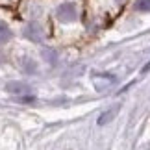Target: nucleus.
Returning a JSON list of instances; mask_svg holds the SVG:
<instances>
[{"instance_id": "obj_1", "label": "nucleus", "mask_w": 150, "mask_h": 150, "mask_svg": "<svg viewBox=\"0 0 150 150\" xmlns=\"http://www.w3.org/2000/svg\"><path fill=\"white\" fill-rule=\"evenodd\" d=\"M56 15H57V19H59L61 22H72L78 17V9H76L74 4L67 2V4H61L59 8L56 9Z\"/></svg>"}, {"instance_id": "obj_2", "label": "nucleus", "mask_w": 150, "mask_h": 150, "mask_svg": "<svg viewBox=\"0 0 150 150\" xmlns=\"http://www.w3.org/2000/svg\"><path fill=\"white\" fill-rule=\"evenodd\" d=\"M6 91L11 93V95L21 96V95H28V93H30V87L24 85V83H19V82H11V83L6 85Z\"/></svg>"}, {"instance_id": "obj_3", "label": "nucleus", "mask_w": 150, "mask_h": 150, "mask_svg": "<svg viewBox=\"0 0 150 150\" xmlns=\"http://www.w3.org/2000/svg\"><path fill=\"white\" fill-rule=\"evenodd\" d=\"M9 39H11V30H9V26L6 24L4 21H0V45L8 43Z\"/></svg>"}, {"instance_id": "obj_4", "label": "nucleus", "mask_w": 150, "mask_h": 150, "mask_svg": "<svg viewBox=\"0 0 150 150\" xmlns=\"http://www.w3.org/2000/svg\"><path fill=\"white\" fill-rule=\"evenodd\" d=\"M117 111H119V106H115V108H111V109H108V111L98 119V126H104L106 122H109V120H111L115 115H117Z\"/></svg>"}, {"instance_id": "obj_5", "label": "nucleus", "mask_w": 150, "mask_h": 150, "mask_svg": "<svg viewBox=\"0 0 150 150\" xmlns=\"http://www.w3.org/2000/svg\"><path fill=\"white\" fill-rule=\"evenodd\" d=\"M137 11H150V0H135Z\"/></svg>"}, {"instance_id": "obj_6", "label": "nucleus", "mask_w": 150, "mask_h": 150, "mask_svg": "<svg viewBox=\"0 0 150 150\" xmlns=\"http://www.w3.org/2000/svg\"><path fill=\"white\" fill-rule=\"evenodd\" d=\"M150 71V61H148V65H145V69H143V72H148Z\"/></svg>"}]
</instances>
